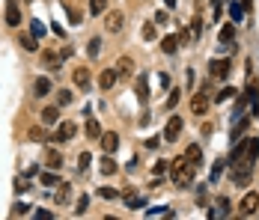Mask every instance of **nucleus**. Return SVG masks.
<instances>
[{"instance_id":"f257e3e1","label":"nucleus","mask_w":259,"mask_h":220,"mask_svg":"<svg viewBox=\"0 0 259 220\" xmlns=\"http://www.w3.org/2000/svg\"><path fill=\"white\" fill-rule=\"evenodd\" d=\"M194 173H197V164L188 161L185 155L173 161V182H176V188H188L194 182Z\"/></svg>"},{"instance_id":"f03ea898","label":"nucleus","mask_w":259,"mask_h":220,"mask_svg":"<svg viewBox=\"0 0 259 220\" xmlns=\"http://www.w3.org/2000/svg\"><path fill=\"white\" fill-rule=\"evenodd\" d=\"M256 208H259V193H256V190L244 193V196H241V202H238V214H241V217H253V214H256Z\"/></svg>"},{"instance_id":"7ed1b4c3","label":"nucleus","mask_w":259,"mask_h":220,"mask_svg":"<svg viewBox=\"0 0 259 220\" xmlns=\"http://www.w3.org/2000/svg\"><path fill=\"white\" fill-rule=\"evenodd\" d=\"M229 71H232V63H229V60H212V63H209V75H212L215 81H227Z\"/></svg>"},{"instance_id":"20e7f679","label":"nucleus","mask_w":259,"mask_h":220,"mask_svg":"<svg viewBox=\"0 0 259 220\" xmlns=\"http://www.w3.org/2000/svg\"><path fill=\"white\" fill-rule=\"evenodd\" d=\"M182 116H170L167 119V128H164V140L167 143H173V140H179V134H182Z\"/></svg>"},{"instance_id":"39448f33","label":"nucleus","mask_w":259,"mask_h":220,"mask_svg":"<svg viewBox=\"0 0 259 220\" xmlns=\"http://www.w3.org/2000/svg\"><path fill=\"white\" fill-rule=\"evenodd\" d=\"M39 57H42V65H45L48 71H60V68H63V57H60V54H54V51H48V48H45Z\"/></svg>"},{"instance_id":"423d86ee","label":"nucleus","mask_w":259,"mask_h":220,"mask_svg":"<svg viewBox=\"0 0 259 220\" xmlns=\"http://www.w3.org/2000/svg\"><path fill=\"white\" fill-rule=\"evenodd\" d=\"M191 113H197V116L209 113V93H206V90H203V93H197L194 98H191Z\"/></svg>"},{"instance_id":"0eeeda50","label":"nucleus","mask_w":259,"mask_h":220,"mask_svg":"<svg viewBox=\"0 0 259 220\" xmlns=\"http://www.w3.org/2000/svg\"><path fill=\"white\" fill-rule=\"evenodd\" d=\"M104 27L110 33H119L122 27H125V15L122 12H107V18H104Z\"/></svg>"},{"instance_id":"6e6552de","label":"nucleus","mask_w":259,"mask_h":220,"mask_svg":"<svg viewBox=\"0 0 259 220\" xmlns=\"http://www.w3.org/2000/svg\"><path fill=\"white\" fill-rule=\"evenodd\" d=\"M101 149H104V155H113V152L119 149V137H116L113 131H107V134H101Z\"/></svg>"},{"instance_id":"1a4fd4ad","label":"nucleus","mask_w":259,"mask_h":220,"mask_svg":"<svg viewBox=\"0 0 259 220\" xmlns=\"http://www.w3.org/2000/svg\"><path fill=\"white\" fill-rule=\"evenodd\" d=\"M72 81H75V87L78 90H90V68H75V75H72Z\"/></svg>"},{"instance_id":"9d476101","label":"nucleus","mask_w":259,"mask_h":220,"mask_svg":"<svg viewBox=\"0 0 259 220\" xmlns=\"http://www.w3.org/2000/svg\"><path fill=\"white\" fill-rule=\"evenodd\" d=\"M116 81H119V78H116V68H104V71L98 75V87H101V90H113Z\"/></svg>"},{"instance_id":"9b49d317","label":"nucleus","mask_w":259,"mask_h":220,"mask_svg":"<svg viewBox=\"0 0 259 220\" xmlns=\"http://www.w3.org/2000/svg\"><path fill=\"white\" fill-rule=\"evenodd\" d=\"M6 24H12V27H18V24H21V9L15 6V0H9V3H6Z\"/></svg>"},{"instance_id":"f8f14e48","label":"nucleus","mask_w":259,"mask_h":220,"mask_svg":"<svg viewBox=\"0 0 259 220\" xmlns=\"http://www.w3.org/2000/svg\"><path fill=\"white\" fill-rule=\"evenodd\" d=\"M78 134V128H75V122H63V125L57 128V137L54 140H60V143H66V140H72Z\"/></svg>"},{"instance_id":"ddd939ff","label":"nucleus","mask_w":259,"mask_h":220,"mask_svg":"<svg viewBox=\"0 0 259 220\" xmlns=\"http://www.w3.org/2000/svg\"><path fill=\"white\" fill-rule=\"evenodd\" d=\"M45 167H48V170H60V167H63V155H60L57 149H48V152H45Z\"/></svg>"},{"instance_id":"4468645a","label":"nucleus","mask_w":259,"mask_h":220,"mask_svg":"<svg viewBox=\"0 0 259 220\" xmlns=\"http://www.w3.org/2000/svg\"><path fill=\"white\" fill-rule=\"evenodd\" d=\"M179 45H182V39H179V36H164V39H161L164 54H176V51H179Z\"/></svg>"},{"instance_id":"2eb2a0df","label":"nucleus","mask_w":259,"mask_h":220,"mask_svg":"<svg viewBox=\"0 0 259 220\" xmlns=\"http://www.w3.org/2000/svg\"><path fill=\"white\" fill-rule=\"evenodd\" d=\"M131 68H134V63H131L128 57H119V60H116V78H128Z\"/></svg>"},{"instance_id":"dca6fc26","label":"nucleus","mask_w":259,"mask_h":220,"mask_svg":"<svg viewBox=\"0 0 259 220\" xmlns=\"http://www.w3.org/2000/svg\"><path fill=\"white\" fill-rule=\"evenodd\" d=\"M51 90H54V87H51V81H48V78H39V81L33 84V95H39V98H42V95H48Z\"/></svg>"},{"instance_id":"f3484780","label":"nucleus","mask_w":259,"mask_h":220,"mask_svg":"<svg viewBox=\"0 0 259 220\" xmlns=\"http://www.w3.org/2000/svg\"><path fill=\"white\" fill-rule=\"evenodd\" d=\"M57 119H60V110H57V107H45V110H42V122H45V125H54Z\"/></svg>"},{"instance_id":"a211bd4d","label":"nucleus","mask_w":259,"mask_h":220,"mask_svg":"<svg viewBox=\"0 0 259 220\" xmlns=\"http://www.w3.org/2000/svg\"><path fill=\"white\" fill-rule=\"evenodd\" d=\"M122 199H125V205H128V208H134V211H137V208H143V199H140V196H137L134 190L122 193Z\"/></svg>"},{"instance_id":"6ab92c4d","label":"nucleus","mask_w":259,"mask_h":220,"mask_svg":"<svg viewBox=\"0 0 259 220\" xmlns=\"http://www.w3.org/2000/svg\"><path fill=\"white\" fill-rule=\"evenodd\" d=\"M87 137H90V140H101V125H98L96 119L87 122Z\"/></svg>"},{"instance_id":"aec40b11","label":"nucleus","mask_w":259,"mask_h":220,"mask_svg":"<svg viewBox=\"0 0 259 220\" xmlns=\"http://www.w3.org/2000/svg\"><path fill=\"white\" fill-rule=\"evenodd\" d=\"M185 158H188V161H194L197 167H200V164H203V149H200V146H188Z\"/></svg>"},{"instance_id":"412c9836","label":"nucleus","mask_w":259,"mask_h":220,"mask_svg":"<svg viewBox=\"0 0 259 220\" xmlns=\"http://www.w3.org/2000/svg\"><path fill=\"white\" fill-rule=\"evenodd\" d=\"M137 98H140V101H146V98H149V84H146V78H143V75H140V81H137Z\"/></svg>"},{"instance_id":"4be33fe9","label":"nucleus","mask_w":259,"mask_h":220,"mask_svg":"<svg viewBox=\"0 0 259 220\" xmlns=\"http://www.w3.org/2000/svg\"><path fill=\"white\" fill-rule=\"evenodd\" d=\"M232 36H235V24H227V27L221 30L218 39H221V45H229V42H232Z\"/></svg>"},{"instance_id":"5701e85b","label":"nucleus","mask_w":259,"mask_h":220,"mask_svg":"<svg viewBox=\"0 0 259 220\" xmlns=\"http://www.w3.org/2000/svg\"><path fill=\"white\" fill-rule=\"evenodd\" d=\"M229 15H232V21H235V24H238V21H244V6L229 3Z\"/></svg>"},{"instance_id":"b1692460","label":"nucleus","mask_w":259,"mask_h":220,"mask_svg":"<svg viewBox=\"0 0 259 220\" xmlns=\"http://www.w3.org/2000/svg\"><path fill=\"white\" fill-rule=\"evenodd\" d=\"M42 185H48V188H51V185H60L57 173H54V170H42Z\"/></svg>"},{"instance_id":"393cba45","label":"nucleus","mask_w":259,"mask_h":220,"mask_svg":"<svg viewBox=\"0 0 259 220\" xmlns=\"http://www.w3.org/2000/svg\"><path fill=\"white\" fill-rule=\"evenodd\" d=\"M113 173H116V164L110 161V155L101 158V176H113Z\"/></svg>"},{"instance_id":"a878e982","label":"nucleus","mask_w":259,"mask_h":220,"mask_svg":"<svg viewBox=\"0 0 259 220\" xmlns=\"http://www.w3.org/2000/svg\"><path fill=\"white\" fill-rule=\"evenodd\" d=\"M104 9H107V0H90V12L93 15H101Z\"/></svg>"},{"instance_id":"bb28decb","label":"nucleus","mask_w":259,"mask_h":220,"mask_svg":"<svg viewBox=\"0 0 259 220\" xmlns=\"http://www.w3.org/2000/svg\"><path fill=\"white\" fill-rule=\"evenodd\" d=\"M30 140H33V143H45V140H48V134H45L42 128H30Z\"/></svg>"},{"instance_id":"cd10ccee","label":"nucleus","mask_w":259,"mask_h":220,"mask_svg":"<svg viewBox=\"0 0 259 220\" xmlns=\"http://www.w3.org/2000/svg\"><path fill=\"white\" fill-rule=\"evenodd\" d=\"M98 51H101V39H90V45H87V54H90V57H98Z\"/></svg>"},{"instance_id":"c85d7f7f","label":"nucleus","mask_w":259,"mask_h":220,"mask_svg":"<svg viewBox=\"0 0 259 220\" xmlns=\"http://www.w3.org/2000/svg\"><path fill=\"white\" fill-rule=\"evenodd\" d=\"M21 45H24V51H36L39 45H36V36H21Z\"/></svg>"},{"instance_id":"c756f323","label":"nucleus","mask_w":259,"mask_h":220,"mask_svg":"<svg viewBox=\"0 0 259 220\" xmlns=\"http://www.w3.org/2000/svg\"><path fill=\"white\" fill-rule=\"evenodd\" d=\"M98 196H101V199H119V193H116L113 188H101L98 190Z\"/></svg>"},{"instance_id":"7c9ffc66","label":"nucleus","mask_w":259,"mask_h":220,"mask_svg":"<svg viewBox=\"0 0 259 220\" xmlns=\"http://www.w3.org/2000/svg\"><path fill=\"white\" fill-rule=\"evenodd\" d=\"M30 30H33V36L39 39V36H45V24H42V21H33V24H30Z\"/></svg>"},{"instance_id":"2f4dec72","label":"nucleus","mask_w":259,"mask_h":220,"mask_svg":"<svg viewBox=\"0 0 259 220\" xmlns=\"http://www.w3.org/2000/svg\"><path fill=\"white\" fill-rule=\"evenodd\" d=\"M232 95H235V90H232V87H224V90L218 93V101H227V98H232Z\"/></svg>"},{"instance_id":"473e14b6","label":"nucleus","mask_w":259,"mask_h":220,"mask_svg":"<svg viewBox=\"0 0 259 220\" xmlns=\"http://www.w3.org/2000/svg\"><path fill=\"white\" fill-rule=\"evenodd\" d=\"M69 196H72V188H69V185H63V188H60V193H57V202H66Z\"/></svg>"},{"instance_id":"72a5a7b5","label":"nucleus","mask_w":259,"mask_h":220,"mask_svg":"<svg viewBox=\"0 0 259 220\" xmlns=\"http://www.w3.org/2000/svg\"><path fill=\"white\" fill-rule=\"evenodd\" d=\"M167 170H170V164H167V161H158V164L152 167V173H155V176H161V173H167Z\"/></svg>"},{"instance_id":"f704fd0d","label":"nucleus","mask_w":259,"mask_h":220,"mask_svg":"<svg viewBox=\"0 0 259 220\" xmlns=\"http://www.w3.org/2000/svg\"><path fill=\"white\" fill-rule=\"evenodd\" d=\"M176 104H179V90H173V93H170V98H167V107H170V110H173Z\"/></svg>"},{"instance_id":"c9c22d12","label":"nucleus","mask_w":259,"mask_h":220,"mask_svg":"<svg viewBox=\"0 0 259 220\" xmlns=\"http://www.w3.org/2000/svg\"><path fill=\"white\" fill-rule=\"evenodd\" d=\"M218 208H221V214H229V199H227V196H221V199H218Z\"/></svg>"},{"instance_id":"e433bc0d","label":"nucleus","mask_w":259,"mask_h":220,"mask_svg":"<svg viewBox=\"0 0 259 220\" xmlns=\"http://www.w3.org/2000/svg\"><path fill=\"white\" fill-rule=\"evenodd\" d=\"M87 205H90V196H81V199H78V214H84Z\"/></svg>"},{"instance_id":"4c0bfd02","label":"nucleus","mask_w":259,"mask_h":220,"mask_svg":"<svg viewBox=\"0 0 259 220\" xmlns=\"http://www.w3.org/2000/svg\"><path fill=\"white\" fill-rule=\"evenodd\" d=\"M27 211H30V205H24V202H18V205L12 208V214H15V217H18V214H27Z\"/></svg>"},{"instance_id":"58836bf2","label":"nucleus","mask_w":259,"mask_h":220,"mask_svg":"<svg viewBox=\"0 0 259 220\" xmlns=\"http://www.w3.org/2000/svg\"><path fill=\"white\" fill-rule=\"evenodd\" d=\"M57 101H60V104H69V101H72V93H69V90H63V93L57 95Z\"/></svg>"},{"instance_id":"ea45409f","label":"nucleus","mask_w":259,"mask_h":220,"mask_svg":"<svg viewBox=\"0 0 259 220\" xmlns=\"http://www.w3.org/2000/svg\"><path fill=\"white\" fill-rule=\"evenodd\" d=\"M143 36L152 42V39H155V27H152V24H146V27H143Z\"/></svg>"},{"instance_id":"a19ab883","label":"nucleus","mask_w":259,"mask_h":220,"mask_svg":"<svg viewBox=\"0 0 259 220\" xmlns=\"http://www.w3.org/2000/svg\"><path fill=\"white\" fill-rule=\"evenodd\" d=\"M90 161H93L90 155H81V161H78V167H81V170H87V167H90Z\"/></svg>"},{"instance_id":"79ce46f5","label":"nucleus","mask_w":259,"mask_h":220,"mask_svg":"<svg viewBox=\"0 0 259 220\" xmlns=\"http://www.w3.org/2000/svg\"><path fill=\"white\" fill-rule=\"evenodd\" d=\"M30 188V185H27V182H24V179H18V182H15V190H18V193H24V190Z\"/></svg>"},{"instance_id":"37998d69","label":"nucleus","mask_w":259,"mask_h":220,"mask_svg":"<svg viewBox=\"0 0 259 220\" xmlns=\"http://www.w3.org/2000/svg\"><path fill=\"white\" fill-rule=\"evenodd\" d=\"M164 21H170V15H167V12H164V9H161V12L155 15V24H164Z\"/></svg>"},{"instance_id":"c03bdc74","label":"nucleus","mask_w":259,"mask_h":220,"mask_svg":"<svg viewBox=\"0 0 259 220\" xmlns=\"http://www.w3.org/2000/svg\"><path fill=\"white\" fill-rule=\"evenodd\" d=\"M221 170H224V164H215V167H212V182H215V179L221 176Z\"/></svg>"},{"instance_id":"a18cd8bd","label":"nucleus","mask_w":259,"mask_h":220,"mask_svg":"<svg viewBox=\"0 0 259 220\" xmlns=\"http://www.w3.org/2000/svg\"><path fill=\"white\" fill-rule=\"evenodd\" d=\"M164 6H167V9H173V6H176V0H164Z\"/></svg>"}]
</instances>
